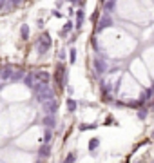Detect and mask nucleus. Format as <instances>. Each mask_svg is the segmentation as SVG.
I'll use <instances>...</instances> for the list:
<instances>
[{"mask_svg":"<svg viewBox=\"0 0 154 163\" xmlns=\"http://www.w3.org/2000/svg\"><path fill=\"white\" fill-rule=\"evenodd\" d=\"M33 92H35V98L38 101H47V100H53L55 98V91L49 87V84H42V82H38V84H35V87H33Z\"/></svg>","mask_w":154,"mask_h":163,"instance_id":"f257e3e1","label":"nucleus"},{"mask_svg":"<svg viewBox=\"0 0 154 163\" xmlns=\"http://www.w3.org/2000/svg\"><path fill=\"white\" fill-rule=\"evenodd\" d=\"M55 78H56V84H58V87H65V82H67V73H65V67H64V64H58V67H56V73H55Z\"/></svg>","mask_w":154,"mask_h":163,"instance_id":"f03ea898","label":"nucleus"},{"mask_svg":"<svg viewBox=\"0 0 154 163\" xmlns=\"http://www.w3.org/2000/svg\"><path fill=\"white\" fill-rule=\"evenodd\" d=\"M49 47H51V36H49V33H44L36 42V49H38V53H45Z\"/></svg>","mask_w":154,"mask_h":163,"instance_id":"7ed1b4c3","label":"nucleus"},{"mask_svg":"<svg viewBox=\"0 0 154 163\" xmlns=\"http://www.w3.org/2000/svg\"><path fill=\"white\" fill-rule=\"evenodd\" d=\"M44 111H45V114H55V112L58 111V101H56L55 98L44 101Z\"/></svg>","mask_w":154,"mask_h":163,"instance_id":"20e7f679","label":"nucleus"},{"mask_svg":"<svg viewBox=\"0 0 154 163\" xmlns=\"http://www.w3.org/2000/svg\"><path fill=\"white\" fill-rule=\"evenodd\" d=\"M109 25H112V18L109 16V13H105V15L98 20V25H96V31L100 33L102 29H105V27H109Z\"/></svg>","mask_w":154,"mask_h":163,"instance_id":"39448f33","label":"nucleus"},{"mask_svg":"<svg viewBox=\"0 0 154 163\" xmlns=\"http://www.w3.org/2000/svg\"><path fill=\"white\" fill-rule=\"evenodd\" d=\"M94 71H96V74H103V73H107V62H105V60H102L100 56L94 58Z\"/></svg>","mask_w":154,"mask_h":163,"instance_id":"423d86ee","label":"nucleus"},{"mask_svg":"<svg viewBox=\"0 0 154 163\" xmlns=\"http://www.w3.org/2000/svg\"><path fill=\"white\" fill-rule=\"evenodd\" d=\"M36 76H35V73H29V74H25V76H24V85L25 87H29V89H33V87H35V84H36Z\"/></svg>","mask_w":154,"mask_h":163,"instance_id":"0eeeda50","label":"nucleus"},{"mask_svg":"<svg viewBox=\"0 0 154 163\" xmlns=\"http://www.w3.org/2000/svg\"><path fill=\"white\" fill-rule=\"evenodd\" d=\"M35 76H36L38 82H42V84H49V80H51L49 73H45V71H36V73H35Z\"/></svg>","mask_w":154,"mask_h":163,"instance_id":"6e6552de","label":"nucleus"},{"mask_svg":"<svg viewBox=\"0 0 154 163\" xmlns=\"http://www.w3.org/2000/svg\"><path fill=\"white\" fill-rule=\"evenodd\" d=\"M49 152H51L49 143L42 145V147H40V151H38V160H42V158H47V156H49Z\"/></svg>","mask_w":154,"mask_h":163,"instance_id":"1a4fd4ad","label":"nucleus"},{"mask_svg":"<svg viewBox=\"0 0 154 163\" xmlns=\"http://www.w3.org/2000/svg\"><path fill=\"white\" fill-rule=\"evenodd\" d=\"M55 123H56V120H55V114H47V116H44V125L45 127H55Z\"/></svg>","mask_w":154,"mask_h":163,"instance_id":"9d476101","label":"nucleus"},{"mask_svg":"<svg viewBox=\"0 0 154 163\" xmlns=\"http://www.w3.org/2000/svg\"><path fill=\"white\" fill-rule=\"evenodd\" d=\"M20 38H22V40H27L29 38V25L27 24L20 25Z\"/></svg>","mask_w":154,"mask_h":163,"instance_id":"9b49d317","label":"nucleus"},{"mask_svg":"<svg viewBox=\"0 0 154 163\" xmlns=\"http://www.w3.org/2000/svg\"><path fill=\"white\" fill-rule=\"evenodd\" d=\"M114 5H116V0H105V4H103V9H105V13H111L114 11Z\"/></svg>","mask_w":154,"mask_h":163,"instance_id":"f8f14e48","label":"nucleus"},{"mask_svg":"<svg viewBox=\"0 0 154 163\" xmlns=\"http://www.w3.org/2000/svg\"><path fill=\"white\" fill-rule=\"evenodd\" d=\"M24 76H25V73L20 69V71H13V74H11V82H18V80H24Z\"/></svg>","mask_w":154,"mask_h":163,"instance_id":"ddd939ff","label":"nucleus"},{"mask_svg":"<svg viewBox=\"0 0 154 163\" xmlns=\"http://www.w3.org/2000/svg\"><path fill=\"white\" fill-rule=\"evenodd\" d=\"M76 107H78L76 100H73V98H67V111H69V112H75V111H76Z\"/></svg>","mask_w":154,"mask_h":163,"instance_id":"4468645a","label":"nucleus"},{"mask_svg":"<svg viewBox=\"0 0 154 163\" xmlns=\"http://www.w3.org/2000/svg\"><path fill=\"white\" fill-rule=\"evenodd\" d=\"M11 74H13V67H9V65H8V67H4V71H2V80H4V82H8V78L11 76Z\"/></svg>","mask_w":154,"mask_h":163,"instance_id":"2eb2a0df","label":"nucleus"},{"mask_svg":"<svg viewBox=\"0 0 154 163\" xmlns=\"http://www.w3.org/2000/svg\"><path fill=\"white\" fill-rule=\"evenodd\" d=\"M98 147H100V138H92V140L89 141V151L92 152V151H96Z\"/></svg>","mask_w":154,"mask_h":163,"instance_id":"dca6fc26","label":"nucleus"},{"mask_svg":"<svg viewBox=\"0 0 154 163\" xmlns=\"http://www.w3.org/2000/svg\"><path fill=\"white\" fill-rule=\"evenodd\" d=\"M152 89H145L143 92H142V98H140V100H142V101H147V100H151L152 98Z\"/></svg>","mask_w":154,"mask_h":163,"instance_id":"f3484780","label":"nucleus"},{"mask_svg":"<svg viewBox=\"0 0 154 163\" xmlns=\"http://www.w3.org/2000/svg\"><path fill=\"white\" fill-rule=\"evenodd\" d=\"M82 24H84V11L78 9L76 11V27H82Z\"/></svg>","mask_w":154,"mask_h":163,"instance_id":"a211bd4d","label":"nucleus"},{"mask_svg":"<svg viewBox=\"0 0 154 163\" xmlns=\"http://www.w3.org/2000/svg\"><path fill=\"white\" fill-rule=\"evenodd\" d=\"M51 138H53V132H51V127H47L44 131V143H49Z\"/></svg>","mask_w":154,"mask_h":163,"instance_id":"6ab92c4d","label":"nucleus"},{"mask_svg":"<svg viewBox=\"0 0 154 163\" xmlns=\"http://www.w3.org/2000/svg\"><path fill=\"white\" fill-rule=\"evenodd\" d=\"M73 29V22H71V20H69V22H65V25H64V29H62V33H60V35H62V36H65V35H67V33Z\"/></svg>","mask_w":154,"mask_h":163,"instance_id":"aec40b11","label":"nucleus"},{"mask_svg":"<svg viewBox=\"0 0 154 163\" xmlns=\"http://www.w3.org/2000/svg\"><path fill=\"white\" fill-rule=\"evenodd\" d=\"M69 62H71V64H75V62H76V49H75V47H73V49L69 51Z\"/></svg>","mask_w":154,"mask_h":163,"instance_id":"412c9836","label":"nucleus"},{"mask_svg":"<svg viewBox=\"0 0 154 163\" xmlns=\"http://www.w3.org/2000/svg\"><path fill=\"white\" fill-rule=\"evenodd\" d=\"M147 111H149V109H140V111H138V118H140V120H145L147 114H149Z\"/></svg>","mask_w":154,"mask_h":163,"instance_id":"4be33fe9","label":"nucleus"},{"mask_svg":"<svg viewBox=\"0 0 154 163\" xmlns=\"http://www.w3.org/2000/svg\"><path fill=\"white\" fill-rule=\"evenodd\" d=\"M65 161H67V163H71V161H76V154H75V152H69V156L65 158Z\"/></svg>","mask_w":154,"mask_h":163,"instance_id":"5701e85b","label":"nucleus"},{"mask_svg":"<svg viewBox=\"0 0 154 163\" xmlns=\"http://www.w3.org/2000/svg\"><path fill=\"white\" fill-rule=\"evenodd\" d=\"M87 129H96V125H80V131H87Z\"/></svg>","mask_w":154,"mask_h":163,"instance_id":"b1692460","label":"nucleus"},{"mask_svg":"<svg viewBox=\"0 0 154 163\" xmlns=\"http://www.w3.org/2000/svg\"><path fill=\"white\" fill-rule=\"evenodd\" d=\"M20 2H22V0H11V5H13V8H16Z\"/></svg>","mask_w":154,"mask_h":163,"instance_id":"393cba45","label":"nucleus"},{"mask_svg":"<svg viewBox=\"0 0 154 163\" xmlns=\"http://www.w3.org/2000/svg\"><path fill=\"white\" fill-rule=\"evenodd\" d=\"M58 58L64 60V58H65V51H60V53H58Z\"/></svg>","mask_w":154,"mask_h":163,"instance_id":"a878e982","label":"nucleus"},{"mask_svg":"<svg viewBox=\"0 0 154 163\" xmlns=\"http://www.w3.org/2000/svg\"><path fill=\"white\" fill-rule=\"evenodd\" d=\"M65 89H67L69 94H73V87H71V85H65Z\"/></svg>","mask_w":154,"mask_h":163,"instance_id":"bb28decb","label":"nucleus"},{"mask_svg":"<svg viewBox=\"0 0 154 163\" xmlns=\"http://www.w3.org/2000/svg\"><path fill=\"white\" fill-rule=\"evenodd\" d=\"M67 2H71V4H78V0H67Z\"/></svg>","mask_w":154,"mask_h":163,"instance_id":"cd10ccee","label":"nucleus"},{"mask_svg":"<svg viewBox=\"0 0 154 163\" xmlns=\"http://www.w3.org/2000/svg\"><path fill=\"white\" fill-rule=\"evenodd\" d=\"M100 2H105V0H100Z\"/></svg>","mask_w":154,"mask_h":163,"instance_id":"c85d7f7f","label":"nucleus"}]
</instances>
